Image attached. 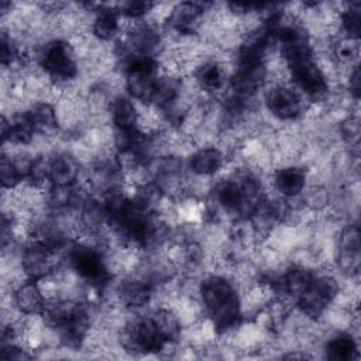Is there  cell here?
<instances>
[{
    "mask_svg": "<svg viewBox=\"0 0 361 361\" xmlns=\"http://www.w3.org/2000/svg\"><path fill=\"white\" fill-rule=\"evenodd\" d=\"M35 62L55 86L69 83L79 75V58L72 42L65 38L48 39L35 49Z\"/></svg>",
    "mask_w": 361,
    "mask_h": 361,
    "instance_id": "cell-1",
    "label": "cell"
},
{
    "mask_svg": "<svg viewBox=\"0 0 361 361\" xmlns=\"http://www.w3.org/2000/svg\"><path fill=\"white\" fill-rule=\"evenodd\" d=\"M341 283L333 274H314L310 285L295 299V306L310 322L323 319L341 295Z\"/></svg>",
    "mask_w": 361,
    "mask_h": 361,
    "instance_id": "cell-2",
    "label": "cell"
},
{
    "mask_svg": "<svg viewBox=\"0 0 361 361\" xmlns=\"http://www.w3.org/2000/svg\"><path fill=\"white\" fill-rule=\"evenodd\" d=\"M285 63V62H283ZM289 83L312 102H323L330 90V82L324 68L314 55L302 56L285 63Z\"/></svg>",
    "mask_w": 361,
    "mask_h": 361,
    "instance_id": "cell-3",
    "label": "cell"
},
{
    "mask_svg": "<svg viewBox=\"0 0 361 361\" xmlns=\"http://www.w3.org/2000/svg\"><path fill=\"white\" fill-rule=\"evenodd\" d=\"M264 104L272 118L278 121H295L303 116L305 97L289 82H272L265 90Z\"/></svg>",
    "mask_w": 361,
    "mask_h": 361,
    "instance_id": "cell-4",
    "label": "cell"
},
{
    "mask_svg": "<svg viewBox=\"0 0 361 361\" xmlns=\"http://www.w3.org/2000/svg\"><path fill=\"white\" fill-rule=\"evenodd\" d=\"M61 257L44 243L30 238L20 251L18 262L25 278L41 281L59 271Z\"/></svg>",
    "mask_w": 361,
    "mask_h": 361,
    "instance_id": "cell-5",
    "label": "cell"
},
{
    "mask_svg": "<svg viewBox=\"0 0 361 361\" xmlns=\"http://www.w3.org/2000/svg\"><path fill=\"white\" fill-rule=\"evenodd\" d=\"M154 290L155 288L149 281L134 272L116 285L114 298L124 309L141 310L152 302Z\"/></svg>",
    "mask_w": 361,
    "mask_h": 361,
    "instance_id": "cell-6",
    "label": "cell"
},
{
    "mask_svg": "<svg viewBox=\"0 0 361 361\" xmlns=\"http://www.w3.org/2000/svg\"><path fill=\"white\" fill-rule=\"evenodd\" d=\"M334 258L340 271L350 278L358 275L360 269V228L357 223L344 226L336 241Z\"/></svg>",
    "mask_w": 361,
    "mask_h": 361,
    "instance_id": "cell-7",
    "label": "cell"
},
{
    "mask_svg": "<svg viewBox=\"0 0 361 361\" xmlns=\"http://www.w3.org/2000/svg\"><path fill=\"white\" fill-rule=\"evenodd\" d=\"M237 292L235 285L223 274H207L197 282V295L206 316Z\"/></svg>",
    "mask_w": 361,
    "mask_h": 361,
    "instance_id": "cell-8",
    "label": "cell"
},
{
    "mask_svg": "<svg viewBox=\"0 0 361 361\" xmlns=\"http://www.w3.org/2000/svg\"><path fill=\"white\" fill-rule=\"evenodd\" d=\"M271 186L282 199H298L307 186V171L299 164H285L272 172Z\"/></svg>",
    "mask_w": 361,
    "mask_h": 361,
    "instance_id": "cell-9",
    "label": "cell"
},
{
    "mask_svg": "<svg viewBox=\"0 0 361 361\" xmlns=\"http://www.w3.org/2000/svg\"><path fill=\"white\" fill-rule=\"evenodd\" d=\"M228 78L224 61L216 58H204L192 72L193 85L206 94H214L227 87Z\"/></svg>",
    "mask_w": 361,
    "mask_h": 361,
    "instance_id": "cell-10",
    "label": "cell"
},
{
    "mask_svg": "<svg viewBox=\"0 0 361 361\" xmlns=\"http://www.w3.org/2000/svg\"><path fill=\"white\" fill-rule=\"evenodd\" d=\"M11 299L14 307L23 316H41L47 305V296L42 290L41 282L35 279H23L13 290Z\"/></svg>",
    "mask_w": 361,
    "mask_h": 361,
    "instance_id": "cell-11",
    "label": "cell"
},
{
    "mask_svg": "<svg viewBox=\"0 0 361 361\" xmlns=\"http://www.w3.org/2000/svg\"><path fill=\"white\" fill-rule=\"evenodd\" d=\"M79 158L68 151H58L49 157V185L71 188L79 183L80 178Z\"/></svg>",
    "mask_w": 361,
    "mask_h": 361,
    "instance_id": "cell-12",
    "label": "cell"
},
{
    "mask_svg": "<svg viewBox=\"0 0 361 361\" xmlns=\"http://www.w3.org/2000/svg\"><path fill=\"white\" fill-rule=\"evenodd\" d=\"M226 164V154L217 145H200L189 155V169L196 178H213Z\"/></svg>",
    "mask_w": 361,
    "mask_h": 361,
    "instance_id": "cell-13",
    "label": "cell"
},
{
    "mask_svg": "<svg viewBox=\"0 0 361 361\" xmlns=\"http://www.w3.org/2000/svg\"><path fill=\"white\" fill-rule=\"evenodd\" d=\"M109 117L113 130L131 133L140 130L141 111L128 94H116L109 103Z\"/></svg>",
    "mask_w": 361,
    "mask_h": 361,
    "instance_id": "cell-14",
    "label": "cell"
},
{
    "mask_svg": "<svg viewBox=\"0 0 361 361\" xmlns=\"http://www.w3.org/2000/svg\"><path fill=\"white\" fill-rule=\"evenodd\" d=\"M121 16L117 10V4H102L96 8L89 32L97 42L113 41L121 30Z\"/></svg>",
    "mask_w": 361,
    "mask_h": 361,
    "instance_id": "cell-15",
    "label": "cell"
},
{
    "mask_svg": "<svg viewBox=\"0 0 361 361\" xmlns=\"http://www.w3.org/2000/svg\"><path fill=\"white\" fill-rule=\"evenodd\" d=\"M24 113L39 135H55L61 128L56 106L48 100L31 102Z\"/></svg>",
    "mask_w": 361,
    "mask_h": 361,
    "instance_id": "cell-16",
    "label": "cell"
},
{
    "mask_svg": "<svg viewBox=\"0 0 361 361\" xmlns=\"http://www.w3.org/2000/svg\"><path fill=\"white\" fill-rule=\"evenodd\" d=\"M213 202L226 214H235L241 203V179L240 169H237L231 176L219 180L212 189Z\"/></svg>",
    "mask_w": 361,
    "mask_h": 361,
    "instance_id": "cell-17",
    "label": "cell"
},
{
    "mask_svg": "<svg viewBox=\"0 0 361 361\" xmlns=\"http://www.w3.org/2000/svg\"><path fill=\"white\" fill-rule=\"evenodd\" d=\"M149 316L166 345H175L180 340L183 324L179 313L173 307L158 306Z\"/></svg>",
    "mask_w": 361,
    "mask_h": 361,
    "instance_id": "cell-18",
    "label": "cell"
},
{
    "mask_svg": "<svg viewBox=\"0 0 361 361\" xmlns=\"http://www.w3.org/2000/svg\"><path fill=\"white\" fill-rule=\"evenodd\" d=\"M324 357L333 361L357 360L358 358L357 338L348 331H341L334 334L324 344Z\"/></svg>",
    "mask_w": 361,
    "mask_h": 361,
    "instance_id": "cell-19",
    "label": "cell"
},
{
    "mask_svg": "<svg viewBox=\"0 0 361 361\" xmlns=\"http://www.w3.org/2000/svg\"><path fill=\"white\" fill-rule=\"evenodd\" d=\"M340 34L350 39H360L361 32V3L350 1L343 3L338 14Z\"/></svg>",
    "mask_w": 361,
    "mask_h": 361,
    "instance_id": "cell-20",
    "label": "cell"
},
{
    "mask_svg": "<svg viewBox=\"0 0 361 361\" xmlns=\"http://www.w3.org/2000/svg\"><path fill=\"white\" fill-rule=\"evenodd\" d=\"M338 134L343 142L350 147V154H358L360 142V120L357 114H347L338 123Z\"/></svg>",
    "mask_w": 361,
    "mask_h": 361,
    "instance_id": "cell-21",
    "label": "cell"
},
{
    "mask_svg": "<svg viewBox=\"0 0 361 361\" xmlns=\"http://www.w3.org/2000/svg\"><path fill=\"white\" fill-rule=\"evenodd\" d=\"M0 179H1V186L3 190H14L18 188L21 183H24V179L17 169L16 164L13 159L3 154L1 155V164H0Z\"/></svg>",
    "mask_w": 361,
    "mask_h": 361,
    "instance_id": "cell-22",
    "label": "cell"
},
{
    "mask_svg": "<svg viewBox=\"0 0 361 361\" xmlns=\"http://www.w3.org/2000/svg\"><path fill=\"white\" fill-rule=\"evenodd\" d=\"M344 85L350 93V97L354 102H358L361 94V75H360V65L355 63L344 71Z\"/></svg>",
    "mask_w": 361,
    "mask_h": 361,
    "instance_id": "cell-23",
    "label": "cell"
}]
</instances>
